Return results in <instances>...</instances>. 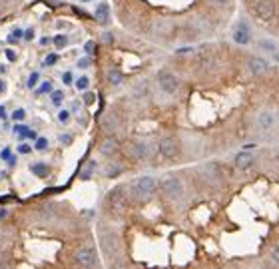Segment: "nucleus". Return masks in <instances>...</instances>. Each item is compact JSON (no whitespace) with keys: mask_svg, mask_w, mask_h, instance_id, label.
<instances>
[{"mask_svg":"<svg viewBox=\"0 0 279 269\" xmlns=\"http://www.w3.org/2000/svg\"><path fill=\"white\" fill-rule=\"evenodd\" d=\"M130 190H132V194H134L136 200L148 202V200H152V198L156 196V192H158V182H156L152 176H142V178L134 180V184H132Z\"/></svg>","mask_w":279,"mask_h":269,"instance_id":"nucleus-1","label":"nucleus"},{"mask_svg":"<svg viewBox=\"0 0 279 269\" xmlns=\"http://www.w3.org/2000/svg\"><path fill=\"white\" fill-rule=\"evenodd\" d=\"M160 190H162V194L166 196V198H170V200H182L184 198V192H186V188H184V182L178 178V176H166L162 182H160Z\"/></svg>","mask_w":279,"mask_h":269,"instance_id":"nucleus-2","label":"nucleus"},{"mask_svg":"<svg viewBox=\"0 0 279 269\" xmlns=\"http://www.w3.org/2000/svg\"><path fill=\"white\" fill-rule=\"evenodd\" d=\"M158 86H160V90H162L164 94L174 96V94L180 90L182 82H180V78H178L176 74H172V72H160V74H158Z\"/></svg>","mask_w":279,"mask_h":269,"instance_id":"nucleus-3","label":"nucleus"},{"mask_svg":"<svg viewBox=\"0 0 279 269\" xmlns=\"http://www.w3.org/2000/svg\"><path fill=\"white\" fill-rule=\"evenodd\" d=\"M275 126H277V116H275L271 110H261V112L255 116V128H257L261 134L271 132Z\"/></svg>","mask_w":279,"mask_h":269,"instance_id":"nucleus-4","label":"nucleus"},{"mask_svg":"<svg viewBox=\"0 0 279 269\" xmlns=\"http://www.w3.org/2000/svg\"><path fill=\"white\" fill-rule=\"evenodd\" d=\"M158 148H160V154H162L166 160H176V158L180 156V142H178L176 138H172V136L162 138L160 144H158Z\"/></svg>","mask_w":279,"mask_h":269,"instance_id":"nucleus-5","label":"nucleus"},{"mask_svg":"<svg viewBox=\"0 0 279 269\" xmlns=\"http://www.w3.org/2000/svg\"><path fill=\"white\" fill-rule=\"evenodd\" d=\"M100 247H102V251L108 255V257H114V255H118L120 253V237L116 235V233H102V237H100Z\"/></svg>","mask_w":279,"mask_h":269,"instance_id":"nucleus-6","label":"nucleus"},{"mask_svg":"<svg viewBox=\"0 0 279 269\" xmlns=\"http://www.w3.org/2000/svg\"><path fill=\"white\" fill-rule=\"evenodd\" d=\"M126 152L134 158V160H148L150 158V146L142 140H132L126 144Z\"/></svg>","mask_w":279,"mask_h":269,"instance_id":"nucleus-7","label":"nucleus"},{"mask_svg":"<svg viewBox=\"0 0 279 269\" xmlns=\"http://www.w3.org/2000/svg\"><path fill=\"white\" fill-rule=\"evenodd\" d=\"M74 259L80 263V265H84V267H96L100 261H98V253H96V249H92V247H80L76 253H74Z\"/></svg>","mask_w":279,"mask_h":269,"instance_id":"nucleus-8","label":"nucleus"},{"mask_svg":"<svg viewBox=\"0 0 279 269\" xmlns=\"http://www.w3.org/2000/svg\"><path fill=\"white\" fill-rule=\"evenodd\" d=\"M247 68H249V72H251L255 78H263V76L269 72L267 60L261 58V56H251V58H247Z\"/></svg>","mask_w":279,"mask_h":269,"instance_id":"nucleus-9","label":"nucleus"},{"mask_svg":"<svg viewBox=\"0 0 279 269\" xmlns=\"http://www.w3.org/2000/svg\"><path fill=\"white\" fill-rule=\"evenodd\" d=\"M255 14L261 20H271L275 16V2L273 0H257L255 2Z\"/></svg>","mask_w":279,"mask_h":269,"instance_id":"nucleus-10","label":"nucleus"},{"mask_svg":"<svg viewBox=\"0 0 279 269\" xmlns=\"http://www.w3.org/2000/svg\"><path fill=\"white\" fill-rule=\"evenodd\" d=\"M253 162H255V156L251 152H239L233 158V164H235L237 170H249L253 166Z\"/></svg>","mask_w":279,"mask_h":269,"instance_id":"nucleus-11","label":"nucleus"},{"mask_svg":"<svg viewBox=\"0 0 279 269\" xmlns=\"http://www.w3.org/2000/svg\"><path fill=\"white\" fill-rule=\"evenodd\" d=\"M204 176L209 180V182H219L221 178H223V172H221V166L219 164H215V162H209V164H206L204 166Z\"/></svg>","mask_w":279,"mask_h":269,"instance_id":"nucleus-12","label":"nucleus"},{"mask_svg":"<svg viewBox=\"0 0 279 269\" xmlns=\"http://www.w3.org/2000/svg\"><path fill=\"white\" fill-rule=\"evenodd\" d=\"M94 20L100 22V24H108L110 20V4L108 2H100L94 10Z\"/></svg>","mask_w":279,"mask_h":269,"instance_id":"nucleus-13","label":"nucleus"},{"mask_svg":"<svg viewBox=\"0 0 279 269\" xmlns=\"http://www.w3.org/2000/svg\"><path fill=\"white\" fill-rule=\"evenodd\" d=\"M102 126H104L108 132L118 130V128H120V116H118L116 112H108V114L104 116V120H102Z\"/></svg>","mask_w":279,"mask_h":269,"instance_id":"nucleus-14","label":"nucleus"},{"mask_svg":"<svg viewBox=\"0 0 279 269\" xmlns=\"http://www.w3.org/2000/svg\"><path fill=\"white\" fill-rule=\"evenodd\" d=\"M116 150H118L116 138H106V140L102 142V146H100V154L106 156V158H112V156L116 154Z\"/></svg>","mask_w":279,"mask_h":269,"instance_id":"nucleus-15","label":"nucleus"},{"mask_svg":"<svg viewBox=\"0 0 279 269\" xmlns=\"http://www.w3.org/2000/svg\"><path fill=\"white\" fill-rule=\"evenodd\" d=\"M233 40L237 44H247L249 42V26L245 22H239V26H237V30L233 34Z\"/></svg>","mask_w":279,"mask_h":269,"instance_id":"nucleus-16","label":"nucleus"},{"mask_svg":"<svg viewBox=\"0 0 279 269\" xmlns=\"http://www.w3.org/2000/svg\"><path fill=\"white\" fill-rule=\"evenodd\" d=\"M122 80H124V76H122V72H120V70H110V72H108V82H110L112 86L122 84Z\"/></svg>","mask_w":279,"mask_h":269,"instance_id":"nucleus-17","label":"nucleus"},{"mask_svg":"<svg viewBox=\"0 0 279 269\" xmlns=\"http://www.w3.org/2000/svg\"><path fill=\"white\" fill-rule=\"evenodd\" d=\"M30 170H32V174H36L38 178H44V176L48 174V166H46V164H32Z\"/></svg>","mask_w":279,"mask_h":269,"instance_id":"nucleus-18","label":"nucleus"},{"mask_svg":"<svg viewBox=\"0 0 279 269\" xmlns=\"http://www.w3.org/2000/svg\"><path fill=\"white\" fill-rule=\"evenodd\" d=\"M88 86H90V78H88V76H80V78L76 80V88H78V90H88Z\"/></svg>","mask_w":279,"mask_h":269,"instance_id":"nucleus-19","label":"nucleus"},{"mask_svg":"<svg viewBox=\"0 0 279 269\" xmlns=\"http://www.w3.org/2000/svg\"><path fill=\"white\" fill-rule=\"evenodd\" d=\"M94 170H96V164H94V162H90V164L86 166V170L82 172V180H90V178H92V174H94Z\"/></svg>","mask_w":279,"mask_h":269,"instance_id":"nucleus-20","label":"nucleus"},{"mask_svg":"<svg viewBox=\"0 0 279 269\" xmlns=\"http://www.w3.org/2000/svg\"><path fill=\"white\" fill-rule=\"evenodd\" d=\"M54 44H56V48H64L68 44V38L64 34H58V36H54Z\"/></svg>","mask_w":279,"mask_h":269,"instance_id":"nucleus-21","label":"nucleus"},{"mask_svg":"<svg viewBox=\"0 0 279 269\" xmlns=\"http://www.w3.org/2000/svg\"><path fill=\"white\" fill-rule=\"evenodd\" d=\"M34 148H36V150H40V152H42V150H46V148H48V140H46V138H36Z\"/></svg>","mask_w":279,"mask_h":269,"instance_id":"nucleus-22","label":"nucleus"},{"mask_svg":"<svg viewBox=\"0 0 279 269\" xmlns=\"http://www.w3.org/2000/svg\"><path fill=\"white\" fill-rule=\"evenodd\" d=\"M118 172H122V168H120V166H108V168H106V176H108V178L118 176Z\"/></svg>","mask_w":279,"mask_h":269,"instance_id":"nucleus-23","label":"nucleus"},{"mask_svg":"<svg viewBox=\"0 0 279 269\" xmlns=\"http://www.w3.org/2000/svg\"><path fill=\"white\" fill-rule=\"evenodd\" d=\"M259 44H261V48H265V50H269V52H275V50H277L275 42H269V40H261Z\"/></svg>","mask_w":279,"mask_h":269,"instance_id":"nucleus-24","label":"nucleus"},{"mask_svg":"<svg viewBox=\"0 0 279 269\" xmlns=\"http://www.w3.org/2000/svg\"><path fill=\"white\" fill-rule=\"evenodd\" d=\"M38 80H40V74H38V72H32V74L28 76V86L34 88V86L38 84Z\"/></svg>","mask_w":279,"mask_h":269,"instance_id":"nucleus-25","label":"nucleus"},{"mask_svg":"<svg viewBox=\"0 0 279 269\" xmlns=\"http://www.w3.org/2000/svg\"><path fill=\"white\" fill-rule=\"evenodd\" d=\"M48 92H52V84H50V82L42 84V86L38 88V92H36V94H38V96H44V94H48Z\"/></svg>","mask_w":279,"mask_h":269,"instance_id":"nucleus-26","label":"nucleus"},{"mask_svg":"<svg viewBox=\"0 0 279 269\" xmlns=\"http://www.w3.org/2000/svg\"><path fill=\"white\" fill-rule=\"evenodd\" d=\"M56 62H58V54H48L44 60V66H54Z\"/></svg>","mask_w":279,"mask_h":269,"instance_id":"nucleus-27","label":"nucleus"},{"mask_svg":"<svg viewBox=\"0 0 279 269\" xmlns=\"http://www.w3.org/2000/svg\"><path fill=\"white\" fill-rule=\"evenodd\" d=\"M62 98H64V92H60V90H54V92H52V102H54L56 106L62 102Z\"/></svg>","mask_w":279,"mask_h":269,"instance_id":"nucleus-28","label":"nucleus"},{"mask_svg":"<svg viewBox=\"0 0 279 269\" xmlns=\"http://www.w3.org/2000/svg\"><path fill=\"white\" fill-rule=\"evenodd\" d=\"M269 255H271V259H273V261L279 265V243L271 247V253H269Z\"/></svg>","mask_w":279,"mask_h":269,"instance_id":"nucleus-29","label":"nucleus"},{"mask_svg":"<svg viewBox=\"0 0 279 269\" xmlns=\"http://www.w3.org/2000/svg\"><path fill=\"white\" fill-rule=\"evenodd\" d=\"M60 144H64V146H70L72 144V136H70V134H60Z\"/></svg>","mask_w":279,"mask_h":269,"instance_id":"nucleus-30","label":"nucleus"},{"mask_svg":"<svg viewBox=\"0 0 279 269\" xmlns=\"http://www.w3.org/2000/svg\"><path fill=\"white\" fill-rule=\"evenodd\" d=\"M58 120H60V122H68V120H70V112H68V110H60V112H58Z\"/></svg>","mask_w":279,"mask_h":269,"instance_id":"nucleus-31","label":"nucleus"},{"mask_svg":"<svg viewBox=\"0 0 279 269\" xmlns=\"http://www.w3.org/2000/svg\"><path fill=\"white\" fill-rule=\"evenodd\" d=\"M14 132H18V134H20V136L24 138V134L28 132V128H26L24 124H18V126H14Z\"/></svg>","mask_w":279,"mask_h":269,"instance_id":"nucleus-32","label":"nucleus"},{"mask_svg":"<svg viewBox=\"0 0 279 269\" xmlns=\"http://www.w3.org/2000/svg\"><path fill=\"white\" fill-rule=\"evenodd\" d=\"M88 66H90V58L88 56H84V58L78 60V68H88Z\"/></svg>","mask_w":279,"mask_h":269,"instance_id":"nucleus-33","label":"nucleus"},{"mask_svg":"<svg viewBox=\"0 0 279 269\" xmlns=\"http://www.w3.org/2000/svg\"><path fill=\"white\" fill-rule=\"evenodd\" d=\"M24 116H26V112H24L22 108H18V110L12 114V118H14V120H24Z\"/></svg>","mask_w":279,"mask_h":269,"instance_id":"nucleus-34","label":"nucleus"},{"mask_svg":"<svg viewBox=\"0 0 279 269\" xmlns=\"http://www.w3.org/2000/svg\"><path fill=\"white\" fill-rule=\"evenodd\" d=\"M62 82H64V84H72V72H64Z\"/></svg>","mask_w":279,"mask_h":269,"instance_id":"nucleus-35","label":"nucleus"},{"mask_svg":"<svg viewBox=\"0 0 279 269\" xmlns=\"http://www.w3.org/2000/svg\"><path fill=\"white\" fill-rule=\"evenodd\" d=\"M84 102H86V104H92V102H94V94H92V92H86Z\"/></svg>","mask_w":279,"mask_h":269,"instance_id":"nucleus-36","label":"nucleus"},{"mask_svg":"<svg viewBox=\"0 0 279 269\" xmlns=\"http://www.w3.org/2000/svg\"><path fill=\"white\" fill-rule=\"evenodd\" d=\"M0 160H10V150H2V154H0Z\"/></svg>","mask_w":279,"mask_h":269,"instance_id":"nucleus-37","label":"nucleus"},{"mask_svg":"<svg viewBox=\"0 0 279 269\" xmlns=\"http://www.w3.org/2000/svg\"><path fill=\"white\" fill-rule=\"evenodd\" d=\"M24 38H26V40H32V38H34V30H32V28H28V30L24 32Z\"/></svg>","mask_w":279,"mask_h":269,"instance_id":"nucleus-38","label":"nucleus"},{"mask_svg":"<svg viewBox=\"0 0 279 269\" xmlns=\"http://www.w3.org/2000/svg\"><path fill=\"white\" fill-rule=\"evenodd\" d=\"M18 152H20V154H28V152H30V146H28V144H22V146L18 148Z\"/></svg>","mask_w":279,"mask_h":269,"instance_id":"nucleus-39","label":"nucleus"},{"mask_svg":"<svg viewBox=\"0 0 279 269\" xmlns=\"http://www.w3.org/2000/svg\"><path fill=\"white\" fill-rule=\"evenodd\" d=\"M12 36H14V38H20V36H24V32H22V28H14V32H12Z\"/></svg>","mask_w":279,"mask_h":269,"instance_id":"nucleus-40","label":"nucleus"},{"mask_svg":"<svg viewBox=\"0 0 279 269\" xmlns=\"http://www.w3.org/2000/svg\"><path fill=\"white\" fill-rule=\"evenodd\" d=\"M6 58H8V60H16V54H14L12 50H6Z\"/></svg>","mask_w":279,"mask_h":269,"instance_id":"nucleus-41","label":"nucleus"},{"mask_svg":"<svg viewBox=\"0 0 279 269\" xmlns=\"http://www.w3.org/2000/svg\"><path fill=\"white\" fill-rule=\"evenodd\" d=\"M213 4H227V2H231V0H211Z\"/></svg>","mask_w":279,"mask_h":269,"instance_id":"nucleus-42","label":"nucleus"},{"mask_svg":"<svg viewBox=\"0 0 279 269\" xmlns=\"http://www.w3.org/2000/svg\"><path fill=\"white\" fill-rule=\"evenodd\" d=\"M84 48H86V52H92V50H94V42H88Z\"/></svg>","mask_w":279,"mask_h":269,"instance_id":"nucleus-43","label":"nucleus"},{"mask_svg":"<svg viewBox=\"0 0 279 269\" xmlns=\"http://www.w3.org/2000/svg\"><path fill=\"white\" fill-rule=\"evenodd\" d=\"M4 90H6V84H4V82H2V80H0V94H2V92H4Z\"/></svg>","mask_w":279,"mask_h":269,"instance_id":"nucleus-44","label":"nucleus"},{"mask_svg":"<svg viewBox=\"0 0 279 269\" xmlns=\"http://www.w3.org/2000/svg\"><path fill=\"white\" fill-rule=\"evenodd\" d=\"M6 116V112H4V106H0V118H4Z\"/></svg>","mask_w":279,"mask_h":269,"instance_id":"nucleus-45","label":"nucleus"},{"mask_svg":"<svg viewBox=\"0 0 279 269\" xmlns=\"http://www.w3.org/2000/svg\"><path fill=\"white\" fill-rule=\"evenodd\" d=\"M2 217H4V209H2V211H0V219H2Z\"/></svg>","mask_w":279,"mask_h":269,"instance_id":"nucleus-46","label":"nucleus"},{"mask_svg":"<svg viewBox=\"0 0 279 269\" xmlns=\"http://www.w3.org/2000/svg\"><path fill=\"white\" fill-rule=\"evenodd\" d=\"M82 2H90V0H82Z\"/></svg>","mask_w":279,"mask_h":269,"instance_id":"nucleus-47","label":"nucleus"}]
</instances>
